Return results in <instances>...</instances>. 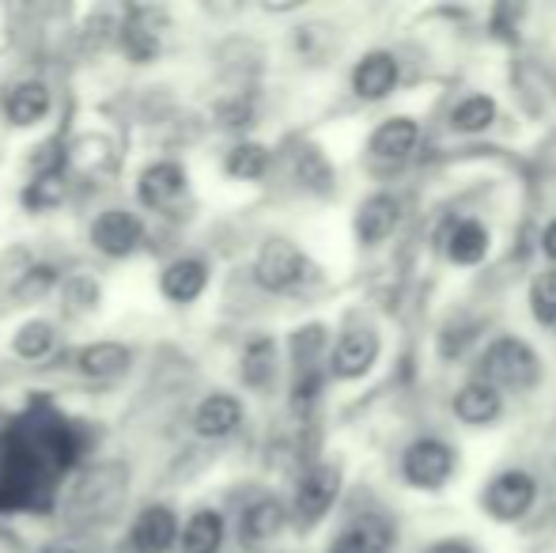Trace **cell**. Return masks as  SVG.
Wrapping results in <instances>:
<instances>
[{
    "label": "cell",
    "instance_id": "14",
    "mask_svg": "<svg viewBox=\"0 0 556 553\" xmlns=\"http://www.w3.org/2000/svg\"><path fill=\"white\" fill-rule=\"evenodd\" d=\"M397 221H402L397 201L390 198V193H371L356 213V236L364 239L367 247H375V243H382V239L394 236Z\"/></svg>",
    "mask_w": 556,
    "mask_h": 553
},
{
    "label": "cell",
    "instance_id": "11",
    "mask_svg": "<svg viewBox=\"0 0 556 553\" xmlns=\"http://www.w3.org/2000/svg\"><path fill=\"white\" fill-rule=\"evenodd\" d=\"M182 193H186V171L178 167V163L160 160V163H148V167L140 171V183H137L140 205L170 209Z\"/></svg>",
    "mask_w": 556,
    "mask_h": 553
},
{
    "label": "cell",
    "instance_id": "12",
    "mask_svg": "<svg viewBox=\"0 0 556 553\" xmlns=\"http://www.w3.org/2000/svg\"><path fill=\"white\" fill-rule=\"evenodd\" d=\"M390 542H394V527L387 516H359L341 527L330 553H390Z\"/></svg>",
    "mask_w": 556,
    "mask_h": 553
},
{
    "label": "cell",
    "instance_id": "31",
    "mask_svg": "<svg viewBox=\"0 0 556 553\" xmlns=\"http://www.w3.org/2000/svg\"><path fill=\"white\" fill-rule=\"evenodd\" d=\"M295 171H300V183L311 186V190H318V193L330 190L333 171H330V163H326V155L318 152V148H303L300 163H295Z\"/></svg>",
    "mask_w": 556,
    "mask_h": 553
},
{
    "label": "cell",
    "instance_id": "35",
    "mask_svg": "<svg viewBox=\"0 0 556 553\" xmlns=\"http://www.w3.org/2000/svg\"><path fill=\"white\" fill-rule=\"evenodd\" d=\"M428 553H473V550H469V542H462V539H443V542H435Z\"/></svg>",
    "mask_w": 556,
    "mask_h": 553
},
{
    "label": "cell",
    "instance_id": "3",
    "mask_svg": "<svg viewBox=\"0 0 556 553\" xmlns=\"http://www.w3.org/2000/svg\"><path fill=\"white\" fill-rule=\"evenodd\" d=\"M481 376L496 391H522L538 379V353L519 338H496L481 356Z\"/></svg>",
    "mask_w": 556,
    "mask_h": 553
},
{
    "label": "cell",
    "instance_id": "36",
    "mask_svg": "<svg viewBox=\"0 0 556 553\" xmlns=\"http://www.w3.org/2000/svg\"><path fill=\"white\" fill-rule=\"evenodd\" d=\"M542 247H545V254H549V262H556V221L549 224V228H545Z\"/></svg>",
    "mask_w": 556,
    "mask_h": 553
},
{
    "label": "cell",
    "instance_id": "17",
    "mask_svg": "<svg viewBox=\"0 0 556 553\" xmlns=\"http://www.w3.org/2000/svg\"><path fill=\"white\" fill-rule=\"evenodd\" d=\"M205 285H208V269H205V262H198V259L170 262L160 277V288L170 303H193L205 292Z\"/></svg>",
    "mask_w": 556,
    "mask_h": 553
},
{
    "label": "cell",
    "instance_id": "20",
    "mask_svg": "<svg viewBox=\"0 0 556 553\" xmlns=\"http://www.w3.org/2000/svg\"><path fill=\"white\" fill-rule=\"evenodd\" d=\"M285 504L273 501V497H262V501H254L247 512H242V524H239V539L250 542V546H257V542H269L277 539L280 531H285Z\"/></svg>",
    "mask_w": 556,
    "mask_h": 553
},
{
    "label": "cell",
    "instance_id": "24",
    "mask_svg": "<svg viewBox=\"0 0 556 553\" xmlns=\"http://www.w3.org/2000/svg\"><path fill=\"white\" fill-rule=\"evenodd\" d=\"M273 376H277V341L254 338L242 349V384L262 391V387L273 384Z\"/></svg>",
    "mask_w": 556,
    "mask_h": 553
},
{
    "label": "cell",
    "instance_id": "25",
    "mask_svg": "<svg viewBox=\"0 0 556 553\" xmlns=\"http://www.w3.org/2000/svg\"><path fill=\"white\" fill-rule=\"evenodd\" d=\"M129 349L117 345V341H99V345H88L80 353V372L96 379H114L122 372H129Z\"/></svg>",
    "mask_w": 556,
    "mask_h": 553
},
{
    "label": "cell",
    "instance_id": "18",
    "mask_svg": "<svg viewBox=\"0 0 556 553\" xmlns=\"http://www.w3.org/2000/svg\"><path fill=\"white\" fill-rule=\"evenodd\" d=\"M50 111V88L42 80H23L4 96V114L12 126H35Z\"/></svg>",
    "mask_w": 556,
    "mask_h": 553
},
{
    "label": "cell",
    "instance_id": "34",
    "mask_svg": "<svg viewBox=\"0 0 556 553\" xmlns=\"http://www.w3.org/2000/svg\"><path fill=\"white\" fill-rule=\"evenodd\" d=\"M522 15L519 4H496L492 8V35L496 38H515V20Z\"/></svg>",
    "mask_w": 556,
    "mask_h": 553
},
{
    "label": "cell",
    "instance_id": "28",
    "mask_svg": "<svg viewBox=\"0 0 556 553\" xmlns=\"http://www.w3.org/2000/svg\"><path fill=\"white\" fill-rule=\"evenodd\" d=\"M23 201H27V209H35V213L58 209L61 201H65V178H61V171H42V175H35V183L27 186Z\"/></svg>",
    "mask_w": 556,
    "mask_h": 553
},
{
    "label": "cell",
    "instance_id": "6",
    "mask_svg": "<svg viewBox=\"0 0 556 553\" xmlns=\"http://www.w3.org/2000/svg\"><path fill=\"white\" fill-rule=\"evenodd\" d=\"M337 493H341V470L330 463H318L303 474L300 489H295V516H300L303 527L318 524L326 512L333 508Z\"/></svg>",
    "mask_w": 556,
    "mask_h": 553
},
{
    "label": "cell",
    "instance_id": "16",
    "mask_svg": "<svg viewBox=\"0 0 556 553\" xmlns=\"http://www.w3.org/2000/svg\"><path fill=\"white\" fill-rule=\"evenodd\" d=\"M397 84V61L390 58V53L375 50L367 53L364 61L356 65V73H352V88H356L359 99H382L390 96Z\"/></svg>",
    "mask_w": 556,
    "mask_h": 553
},
{
    "label": "cell",
    "instance_id": "13",
    "mask_svg": "<svg viewBox=\"0 0 556 553\" xmlns=\"http://www.w3.org/2000/svg\"><path fill=\"white\" fill-rule=\"evenodd\" d=\"M65 163L84 178H103V175H111V171H114L117 155H114V144L106 137L84 134V137H76L73 144H68V152H61V167H65Z\"/></svg>",
    "mask_w": 556,
    "mask_h": 553
},
{
    "label": "cell",
    "instance_id": "23",
    "mask_svg": "<svg viewBox=\"0 0 556 553\" xmlns=\"http://www.w3.org/2000/svg\"><path fill=\"white\" fill-rule=\"evenodd\" d=\"M178 542H182V553H216L224 542V516L213 508L193 512L186 531L178 535Z\"/></svg>",
    "mask_w": 556,
    "mask_h": 553
},
{
    "label": "cell",
    "instance_id": "9",
    "mask_svg": "<svg viewBox=\"0 0 556 553\" xmlns=\"http://www.w3.org/2000/svg\"><path fill=\"white\" fill-rule=\"evenodd\" d=\"M91 243L96 251H103L106 259H125L137 251L140 243V221L125 209H106L96 224H91Z\"/></svg>",
    "mask_w": 556,
    "mask_h": 553
},
{
    "label": "cell",
    "instance_id": "37",
    "mask_svg": "<svg viewBox=\"0 0 556 553\" xmlns=\"http://www.w3.org/2000/svg\"><path fill=\"white\" fill-rule=\"evenodd\" d=\"M42 553H76L73 546H61V542H53V546H46Z\"/></svg>",
    "mask_w": 556,
    "mask_h": 553
},
{
    "label": "cell",
    "instance_id": "5",
    "mask_svg": "<svg viewBox=\"0 0 556 553\" xmlns=\"http://www.w3.org/2000/svg\"><path fill=\"white\" fill-rule=\"evenodd\" d=\"M538 497V481L530 478L527 470H507L500 478H492L489 493H484V508L492 512V519L500 524H511V519H522L530 512Z\"/></svg>",
    "mask_w": 556,
    "mask_h": 553
},
{
    "label": "cell",
    "instance_id": "30",
    "mask_svg": "<svg viewBox=\"0 0 556 553\" xmlns=\"http://www.w3.org/2000/svg\"><path fill=\"white\" fill-rule=\"evenodd\" d=\"M269 167V152L262 144H239L227 155V175L235 178H262Z\"/></svg>",
    "mask_w": 556,
    "mask_h": 553
},
{
    "label": "cell",
    "instance_id": "15",
    "mask_svg": "<svg viewBox=\"0 0 556 553\" xmlns=\"http://www.w3.org/2000/svg\"><path fill=\"white\" fill-rule=\"evenodd\" d=\"M239 420H242L239 399H231V394H208L198 406V414H193V432L205 436V440H224V436H231L239 428Z\"/></svg>",
    "mask_w": 556,
    "mask_h": 553
},
{
    "label": "cell",
    "instance_id": "7",
    "mask_svg": "<svg viewBox=\"0 0 556 553\" xmlns=\"http://www.w3.org/2000/svg\"><path fill=\"white\" fill-rule=\"evenodd\" d=\"M122 497H125V470L122 466H99V470H91L88 478L76 486L73 508L91 519H103L117 508Z\"/></svg>",
    "mask_w": 556,
    "mask_h": 553
},
{
    "label": "cell",
    "instance_id": "10",
    "mask_svg": "<svg viewBox=\"0 0 556 553\" xmlns=\"http://www.w3.org/2000/svg\"><path fill=\"white\" fill-rule=\"evenodd\" d=\"M178 539V519L167 504H152L137 516L129 531V550L132 553H167Z\"/></svg>",
    "mask_w": 556,
    "mask_h": 553
},
{
    "label": "cell",
    "instance_id": "4",
    "mask_svg": "<svg viewBox=\"0 0 556 553\" xmlns=\"http://www.w3.org/2000/svg\"><path fill=\"white\" fill-rule=\"evenodd\" d=\"M402 474H405V481L417 486V489H440L443 481L454 474V451L446 448L443 440L425 436V440H417V443L405 448Z\"/></svg>",
    "mask_w": 556,
    "mask_h": 553
},
{
    "label": "cell",
    "instance_id": "33",
    "mask_svg": "<svg viewBox=\"0 0 556 553\" xmlns=\"http://www.w3.org/2000/svg\"><path fill=\"white\" fill-rule=\"evenodd\" d=\"M477 338V323H451L440 338V353L443 356H462V349L473 345Z\"/></svg>",
    "mask_w": 556,
    "mask_h": 553
},
{
    "label": "cell",
    "instance_id": "8",
    "mask_svg": "<svg viewBox=\"0 0 556 553\" xmlns=\"http://www.w3.org/2000/svg\"><path fill=\"white\" fill-rule=\"evenodd\" d=\"M375 356H379V334L367 330V326H356V330H349L341 341L333 345V376L337 379H359L371 372Z\"/></svg>",
    "mask_w": 556,
    "mask_h": 553
},
{
    "label": "cell",
    "instance_id": "26",
    "mask_svg": "<svg viewBox=\"0 0 556 553\" xmlns=\"http://www.w3.org/2000/svg\"><path fill=\"white\" fill-rule=\"evenodd\" d=\"M492 122H496V103H492L489 96L462 99L451 114V126L458 129V134H481V129H489Z\"/></svg>",
    "mask_w": 556,
    "mask_h": 553
},
{
    "label": "cell",
    "instance_id": "1",
    "mask_svg": "<svg viewBox=\"0 0 556 553\" xmlns=\"http://www.w3.org/2000/svg\"><path fill=\"white\" fill-rule=\"evenodd\" d=\"M80 458V440L61 417L20 420L0 440V508H30L53 489V478Z\"/></svg>",
    "mask_w": 556,
    "mask_h": 553
},
{
    "label": "cell",
    "instance_id": "27",
    "mask_svg": "<svg viewBox=\"0 0 556 553\" xmlns=\"http://www.w3.org/2000/svg\"><path fill=\"white\" fill-rule=\"evenodd\" d=\"M12 349L23 356V361H42V356L53 349V326L42 323V318H35V323H23L20 330H15Z\"/></svg>",
    "mask_w": 556,
    "mask_h": 553
},
{
    "label": "cell",
    "instance_id": "19",
    "mask_svg": "<svg viewBox=\"0 0 556 553\" xmlns=\"http://www.w3.org/2000/svg\"><path fill=\"white\" fill-rule=\"evenodd\" d=\"M417 140H420V126L413 118H390V122H382L379 129L371 134V155L375 160H387V163H397V160H405V155L417 148Z\"/></svg>",
    "mask_w": 556,
    "mask_h": 553
},
{
    "label": "cell",
    "instance_id": "22",
    "mask_svg": "<svg viewBox=\"0 0 556 553\" xmlns=\"http://www.w3.org/2000/svg\"><path fill=\"white\" fill-rule=\"evenodd\" d=\"M446 259L458 262V266H477V262L489 254V231L477 221H458L446 231Z\"/></svg>",
    "mask_w": 556,
    "mask_h": 553
},
{
    "label": "cell",
    "instance_id": "21",
    "mask_svg": "<svg viewBox=\"0 0 556 553\" xmlns=\"http://www.w3.org/2000/svg\"><path fill=\"white\" fill-rule=\"evenodd\" d=\"M500 410H504V399H500L496 387L489 384H466L458 394H454V414L458 420H466V425H489V420L500 417Z\"/></svg>",
    "mask_w": 556,
    "mask_h": 553
},
{
    "label": "cell",
    "instance_id": "32",
    "mask_svg": "<svg viewBox=\"0 0 556 553\" xmlns=\"http://www.w3.org/2000/svg\"><path fill=\"white\" fill-rule=\"evenodd\" d=\"M65 307L73 315H84V311L99 307V285L91 277H68L65 280Z\"/></svg>",
    "mask_w": 556,
    "mask_h": 553
},
{
    "label": "cell",
    "instance_id": "29",
    "mask_svg": "<svg viewBox=\"0 0 556 553\" xmlns=\"http://www.w3.org/2000/svg\"><path fill=\"white\" fill-rule=\"evenodd\" d=\"M530 311L538 323L556 326V269H542L530 285Z\"/></svg>",
    "mask_w": 556,
    "mask_h": 553
},
{
    "label": "cell",
    "instance_id": "2",
    "mask_svg": "<svg viewBox=\"0 0 556 553\" xmlns=\"http://www.w3.org/2000/svg\"><path fill=\"white\" fill-rule=\"evenodd\" d=\"M254 277L262 288L269 292H300V288L315 285L318 266L288 239H269V243L257 251L254 262Z\"/></svg>",
    "mask_w": 556,
    "mask_h": 553
}]
</instances>
